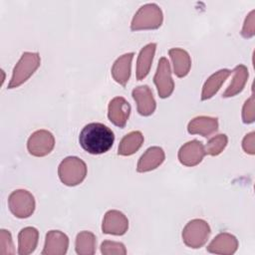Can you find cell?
<instances>
[{
    "instance_id": "cell-24",
    "label": "cell",
    "mask_w": 255,
    "mask_h": 255,
    "mask_svg": "<svg viewBox=\"0 0 255 255\" xmlns=\"http://www.w3.org/2000/svg\"><path fill=\"white\" fill-rule=\"evenodd\" d=\"M96 236L90 231H82L76 237L75 249L79 255H93L96 252Z\"/></svg>"
},
{
    "instance_id": "cell-3",
    "label": "cell",
    "mask_w": 255,
    "mask_h": 255,
    "mask_svg": "<svg viewBox=\"0 0 255 255\" xmlns=\"http://www.w3.org/2000/svg\"><path fill=\"white\" fill-rule=\"evenodd\" d=\"M162 20L161 9L154 3H148L141 6L134 14L130 29L132 31L157 29L161 26Z\"/></svg>"
},
{
    "instance_id": "cell-16",
    "label": "cell",
    "mask_w": 255,
    "mask_h": 255,
    "mask_svg": "<svg viewBox=\"0 0 255 255\" xmlns=\"http://www.w3.org/2000/svg\"><path fill=\"white\" fill-rule=\"evenodd\" d=\"M218 129V120L216 118L200 116L192 119L187 126V130L191 134H200L207 137L215 133Z\"/></svg>"
},
{
    "instance_id": "cell-9",
    "label": "cell",
    "mask_w": 255,
    "mask_h": 255,
    "mask_svg": "<svg viewBox=\"0 0 255 255\" xmlns=\"http://www.w3.org/2000/svg\"><path fill=\"white\" fill-rule=\"evenodd\" d=\"M204 145L201 141L193 139L184 143L178 150V159L185 166H194L200 163L205 155Z\"/></svg>"
},
{
    "instance_id": "cell-20",
    "label": "cell",
    "mask_w": 255,
    "mask_h": 255,
    "mask_svg": "<svg viewBox=\"0 0 255 255\" xmlns=\"http://www.w3.org/2000/svg\"><path fill=\"white\" fill-rule=\"evenodd\" d=\"M173 64V73L178 78L185 77L191 67V59L189 54L180 48H172L168 51Z\"/></svg>"
},
{
    "instance_id": "cell-15",
    "label": "cell",
    "mask_w": 255,
    "mask_h": 255,
    "mask_svg": "<svg viewBox=\"0 0 255 255\" xmlns=\"http://www.w3.org/2000/svg\"><path fill=\"white\" fill-rule=\"evenodd\" d=\"M165 154L161 147L151 146L147 148L138 159L136 170L138 172H146L153 170L163 162Z\"/></svg>"
},
{
    "instance_id": "cell-30",
    "label": "cell",
    "mask_w": 255,
    "mask_h": 255,
    "mask_svg": "<svg viewBox=\"0 0 255 255\" xmlns=\"http://www.w3.org/2000/svg\"><path fill=\"white\" fill-rule=\"evenodd\" d=\"M242 147L246 153L254 154L255 153V133L251 131L250 133L246 134L242 141Z\"/></svg>"
},
{
    "instance_id": "cell-19",
    "label": "cell",
    "mask_w": 255,
    "mask_h": 255,
    "mask_svg": "<svg viewBox=\"0 0 255 255\" xmlns=\"http://www.w3.org/2000/svg\"><path fill=\"white\" fill-rule=\"evenodd\" d=\"M39 239V231L34 227H25L18 234V253L28 255L34 252Z\"/></svg>"
},
{
    "instance_id": "cell-10",
    "label": "cell",
    "mask_w": 255,
    "mask_h": 255,
    "mask_svg": "<svg viewBox=\"0 0 255 255\" xmlns=\"http://www.w3.org/2000/svg\"><path fill=\"white\" fill-rule=\"evenodd\" d=\"M128 228L127 216L119 210H109L103 219L102 230L105 234L124 235Z\"/></svg>"
},
{
    "instance_id": "cell-23",
    "label": "cell",
    "mask_w": 255,
    "mask_h": 255,
    "mask_svg": "<svg viewBox=\"0 0 255 255\" xmlns=\"http://www.w3.org/2000/svg\"><path fill=\"white\" fill-rule=\"evenodd\" d=\"M233 80L223 93V98L234 97L237 94H239L245 87V84L248 79V69L244 65H238L233 70Z\"/></svg>"
},
{
    "instance_id": "cell-5",
    "label": "cell",
    "mask_w": 255,
    "mask_h": 255,
    "mask_svg": "<svg viewBox=\"0 0 255 255\" xmlns=\"http://www.w3.org/2000/svg\"><path fill=\"white\" fill-rule=\"evenodd\" d=\"M210 235L208 223L202 219L189 221L182 230V240L190 248L197 249L202 247Z\"/></svg>"
},
{
    "instance_id": "cell-12",
    "label": "cell",
    "mask_w": 255,
    "mask_h": 255,
    "mask_svg": "<svg viewBox=\"0 0 255 255\" xmlns=\"http://www.w3.org/2000/svg\"><path fill=\"white\" fill-rule=\"evenodd\" d=\"M131 96L136 103V108L139 115L147 117L153 114L156 108V103L148 86L143 85L134 88L132 90Z\"/></svg>"
},
{
    "instance_id": "cell-21",
    "label": "cell",
    "mask_w": 255,
    "mask_h": 255,
    "mask_svg": "<svg viewBox=\"0 0 255 255\" xmlns=\"http://www.w3.org/2000/svg\"><path fill=\"white\" fill-rule=\"evenodd\" d=\"M231 71L227 69H221L212 74L204 83L201 93V100L206 101L212 98L220 89L225 80L230 76Z\"/></svg>"
},
{
    "instance_id": "cell-27",
    "label": "cell",
    "mask_w": 255,
    "mask_h": 255,
    "mask_svg": "<svg viewBox=\"0 0 255 255\" xmlns=\"http://www.w3.org/2000/svg\"><path fill=\"white\" fill-rule=\"evenodd\" d=\"M0 253L1 254H14V245L9 231L5 229L0 230Z\"/></svg>"
},
{
    "instance_id": "cell-17",
    "label": "cell",
    "mask_w": 255,
    "mask_h": 255,
    "mask_svg": "<svg viewBox=\"0 0 255 255\" xmlns=\"http://www.w3.org/2000/svg\"><path fill=\"white\" fill-rule=\"evenodd\" d=\"M133 53H127L116 60L112 67V76L114 80L122 86H126L130 77L131 61Z\"/></svg>"
},
{
    "instance_id": "cell-13",
    "label": "cell",
    "mask_w": 255,
    "mask_h": 255,
    "mask_svg": "<svg viewBox=\"0 0 255 255\" xmlns=\"http://www.w3.org/2000/svg\"><path fill=\"white\" fill-rule=\"evenodd\" d=\"M69 247L68 236L59 230H51L46 234L43 255H64Z\"/></svg>"
},
{
    "instance_id": "cell-7",
    "label": "cell",
    "mask_w": 255,
    "mask_h": 255,
    "mask_svg": "<svg viewBox=\"0 0 255 255\" xmlns=\"http://www.w3.org/2000/svg\"><path fill=\"white\" fill-rule=\"evenodd\" d=\"M55 146V138L52 132L46 129H39L33 132L27 141V148L34 156H45L49 154Z\"/></svg>"
},
{
    "instance_id": "cell-8",
    "label": "cell",
    "mask_w": 255,
    "mask_h": 255,
    "mask_svg": "<svg viewBox=\"0 0 255 255\" xmlns=\"http://www.w3.org/2000/svg\"><path fill=\"white\" fill-rule=\"evenodd\" d=\"M153 83L156 86L158 96L161 99L168 98L174 90V82L171 78L170 65L164 57L160 58L158 61L157 69L153 77Z\"/></svg>"
},
{
    "instance_id": "cell-4",
    "label": "cell",
    "mask_w": 255,
    "mask_h": 255,
    "mask_svg": "<svg viewBox=\"0 0 255 255\" xmlns=\"http://www.w3.org/2000/svg\"><path fill=\"white\" fill-rule=\"evenodd\" d=\"M40 56L38 53L25 52L16 64L11 81L8 84V89H14L25 83L39 68Z\"/></svg>"
},
{
    "instance_id": "cell-28",
    "label": "cell",
    "mask_w": 255,
    "mask_h": 255,
    "mask_svg": "<svg viewBox=\"0 0 255 255\" xmlns=\"http://www.w3.org/2000/svg\"><path fill=\"white\" fill-rule=\"evenodd\" d=\"M242 120L244 124H251L255 120L254 112V97L253 95L245 102L242 109Z\"/></svg>"
},
{
    "instance_id": "cell-26",
    "label": "cell",
    "mask_w": 255,
    "mask_h": 255,
    "mask_svg": "<svg viewBox=\"0 0 255 255\" xmlns=\"http://www.w3.org/2000/svg\"><path fill=\"white\" fill-rule=\"evenodd\" d=\"M101 252L104 255H125L127 254V249L121 242L106 240L101 245Z\"/></svg>"
},
{
    "instance_id": "cell-14",
    "label": "cell",
    "mask_w": 255,
    "mask_h": 255,
    "mask_svg": "<svg viewBox=\"0 0 255 255\" xmlns=\"http://www.w3.org/2000/svg\"><path fill=\"white\" fill-rule=\"evenodd\" d=\"M238 248V241L235 236L229 233H219L210 244L206 247V250L213 254L231 255L236 252Z\"/></svg>"
},
{
    "instance_id": "cell-22",
    "label": "cell",
    "mask_w": 255,
    "mask_h": 255,
    "mask_svg": "<svg viewBox=\"0 0 255 255\" xmlns=\"http://www.w3.org/2000/svg\"><path fill=\"white\" fill-rule=\"evenodd\" d=\"M142 143H143L142 133L138 130L130 131L129 133L126 134L122 138V140L119 144L118 153L120 155H124V156L131 155L140 148Z\"/></svg>"
},
{
    "instance_id": "cell-2",
    "label": "cell",
    "mask_w": 255,
    "mask_h": 255,
    "mask_svg": "<svg viewBox=\"0 0 255 255\" xmlns=\"http://www.w3.org/2000/svg\"><path fill=\"white\" fill-rule=\"evenodd\" d=\"M58 174L65 185L75 186L86 178L87 165L85 161L77 156H68L60 163Z\"/></svg>"
},
{
    "instance_id": "cell-11",
    "label": "cell",
    "mask_w": 255,
    "mask_h": 255,
    "mask_svg": "<svg viewBox=\"0 0 255 255\" xmlns=\"http://www.w3.org/2000/svg\"><path fill=\"white\" fill-rule=\"evenodd\" d=\"M130 114V105L123 97L114 98L108 108L109 120L119 128H125Z\"/></svg>"
},
{
    "instance_id": "cell-29",
    "label": "cell",
    "mask_w": 255,
    "mask_h": 255,
    "mask_svg": "<svg viewBox=\"0 0 255 255\" xmlns=\"http://www.w3.org/2000/svg\"><path fill=\"white\" fill-rule=\"evenodd\" d=\"M255 11L252 10L246 17L241 30V34L244 38H251L255 34Z\"/></svg>"
},
{
    "instance_id": "cell-1",
    "label": "cell",
    "mask_w": 255,
    "mask_h": 255,
    "mask_svg": "<svg viewBox=\"0 0 255 255\" xmlns=\"http://www.w3.org/2000/svg\"><path fill=\"white\" fill-rule=\"evenodd\" d=\"M79 141L84 150L91 154L107 152L114 144L113 130L101 123H91L83 128L79 135Z\"/></svg>"
},
{
    "instance_id": "cell-25",
    "label": "cell",
    "mask_w": 255,
    "mask_h": 255,
    "mask_svg": "<svg viewBox=\"0 0 255 255\" xmlns=\"http://www.w3.org/2000/svg\"><path fill=\"white\" fill-rule=\"evenodd\" d=\"M227 142H228V138L226 134L224 133L217 134L208 140L206 146L204 147L205 153L213 156L218 155L223 151V149L227 145Z\"/></svg>"
},
{
    "instance_id": "cell-6",
    "label": "cell",
    "mask_w": 255,
    "mask_h": 255,
    "mask_svg": "<svg viewBox=\"0 0 255 255\" xmlns=\"http://www.w3.org/2000/svg\"><path fill=\"white\" fill-rule=\"evenodd\" d=\"M10 211L18 218H27L35 210V199L31 192L25 189H17L8 197Z\"/></svg>"
},
{
    "instance_id": "cell-18",
    "label": "cell",
    "mask_w": 255,
    "mask_h": 255,
    "mask_svg": "<svg viewBox=\"0 0 255 255\" xmlns=\"http://www.w3.org/2000/svg\"><path fill=\"white\" fill-rule=\"evenodd\" d=\"M155 49L156 44L149 43L140 50L136 61V79L138 81L143 80L149 73Z\"/></svg>"
}]
</instances>
